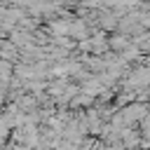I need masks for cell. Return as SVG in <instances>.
Wrapping results in <instances>:
<instances>
[{
	"label": "cell",
	"instance_id": "1",
	"mask_svg": "<svg viewBox=\"0 0 150 150\" xmlns=\"http://www.w3.org/2000/svg\"><path fill=\"white\" fill-rule=\"evenodd\" d=\"M138 138H141V136H138V131L124 129V143H127V145H136V143H138Z\"/></svg>",
	"mask_w": 150,
	"mask_h": 150
},
{
	"label": "cell",
	"instance_id": "2",
	"mask_svg": "<svg viewBox=\"0 0 150 150\" xmlns=\"http://www.w3.org/2000/svg\"><path fill=\"white\" fill-rule=\"evenodd\" d=\"M136 45H138V47H143V49H150V35L138 38V40H136Z\"/></svg>",
	"mask_w": 150,
	"mask_h": 150
}]
</instances>
